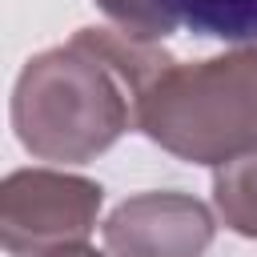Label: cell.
<instances>
[{
  "instance_id": "obj_1",
  "label": "cell",
  "mask_w": 257,
  "mask_h": 257,
  "mask_svg": "<svg viewBox=\"0 0 257 257\" xmlns=\"http://www.w3.org/2000/svg\"><path fill=\"white\" fill-rule=\"evenodd\" d=\"M169 52L112 28H80L68 44L32 56L12 92L20 145L44 161H92L124 128L141 124V104Z\"/></svg>"
},
{
  "instance_id": "obj_2",
  "label": "cell",
  "mask_w": 257,
  "mask_h": 257,
  "mask_svg": "<svg viewBox=\"0 0 257 257\" xmlns=\"http://www.w3.org/2000/svg\"><path fill=\"white\" fill-rule=\"evenodd\" d=\"M137 128L197 165L257 153V40L197 64L173 60L149 88Z\"/></svg>"
},
{
  "instance_id": "obj_3",
  "label": "cell",
  "mask_w": 257,
  "mask_h": 257,
  "mask_svg": "<svg viewBox=\"0 0 257 257\" xmlns=\"http://www.w3.org/2000/svg\"><path fill=\"white\" fill-rule=\"evenodd\" d=\"M100 185L48 169H24L4 181L0 229L12 257H44L64 245H80L96 221Z\"/></svg>"
},
{
  "instance_id": "obj_4",
  "label": "cell",
  "mask_w": 257,
  "mask_h": 257,
  "mask_svg": "<svg viewBox=\"0 0 257 257\" xmlns=\"http://www.w3.org/2000/svg\"><path fill=\"white\" fill-rule=\"evenodd\" d=\"M213 241V217L185 193H141L104 221L112 257H201Z\"/></svg>"
},
{
  "instance_id": "obj_5",
  "label": "cell",
  "mask_w": 257,
  "mask_h": 257,
  "mask_svg": "<svg viewBox=\"0 0 257 257\" xmlns=\"http://www.w3.org/2000/svg\"><path fill=\"white\" fill-rule=\"evenodd\" d=\"M173 28H189L213 40H257V0H161Z\"/></svg>"
},
{
  "instance_id": "obj_6",
  "label": "cell",
  "mask_w": 257,
  "mask_h": 257,
  "mask_svg": "<svg viewBox=\"0 0 257 257\" xmlns=\"http://www.w3.org/2000/svg\"><path fill=\"white\" fill-rule=\"evenodd\" d=\"M213 201L225 225L241 237H257V153L217 165L213 173Z\"/></svg>"
},
{
  "instance_id": "obj_7",
  "label": "cell",
  "mask_w": 257,
  "mask_h": 257,
  "mask_svg": "<svg viewBox=\"0 0 257 257\" xmlns=\"http://www.w3.org/2000/svg\"><path fill=\"white\" fill-rule=\"evenodd\" d=\"M96 4H100V12H104L124 36H133V40L153 44V40H165L169 32H177L173 20L165 16L161 0H96Z\"/></svg>"
},
{
  "instance_id": "obj_8",
  "label": "cell",
  "mask_w": 257,
  "mask_h": 257,
  "mask_svg": "<svg viewBox=\"0 0 257 257\" xmlns=\"http://www.w3.org/2000/svg\"><path fill=\"white\" fill-rule=\"evenodd\" d=\"M44 257H100V253H92V249H84V245H64V249H52V253H44Z\"/></svg>"
}]
</instances>
